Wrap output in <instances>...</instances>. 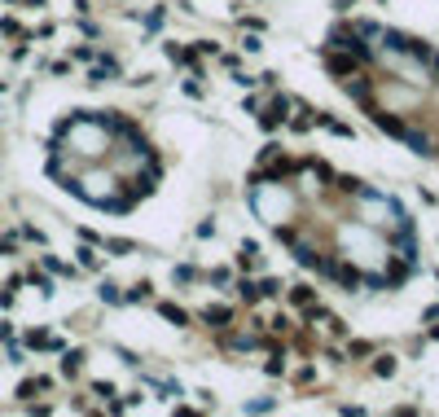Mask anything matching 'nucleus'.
<instances>
[{
	"label": "nucleus",
	"mask_w": 439,
	"mask_h": 417,
	"mask_svg": "<svg viewBox=\"0 0 439 417\" xmlns=\"http://www.w3.org/2000/svg\"><path fill=\"white\" fill-rule=\"evenodd\" d=\"M237 299H242L246 307H255L259 299H264V294H259V281H251V277H242V281H237Z\"/></svg>",
	"instance_id": "obj_17"
},
{
	"label": "nucleus",
	"mask_w": 439,
	"mask_h": 417,
	"mask_svg": "<svg viewBox=\"0 0 439 417\" xmlns=\"http://www.w3.org/2000/svg\"><path fill=\"white\" fill-rule=\"evenodd\" d=\"M334 181H338V194H351V198H365V194H369V185H365L360 176H334Z\"/></svg>",
	"instance_id": "obj_16"
},
{
	"label": "nucleus",
	"mask_w": 439,
	"mask_h": 417,
	"mask_svg": "<svg viewBox=\"0 0 439 417\" xmlns=\"http://www.w3.org/2000/svg\"><path fill=\"white\" fill-rule=\"evenodd\" d=\"M44 391H53V378H22V383H18V400L44 396Z\"/></svg>",
	"instance_id": "obj_14"
},
{
	"label": "nucleus",
	"mask_w": 439,
	"mask_h": 417,
	"mask_svg": "<svg viewBox=\"0 0 439 417\" xmlns=\"http://www.w3.org/2000/svg\"><path fill=\"white\" fill-rule=\"evenodd\" d=\"M92 396H101V400H110V396H114V387H110V383H92Z\"/></svg>",
	"instance_id": "obj_37"
},
{
	"label": "nucleus",
	"mask_w": 439,
	"mask_h": 417,
	"mask_svg": "<svg viewBox=\"0 0 439 417\" xmlns=\"http://www.w3.org/2000/svg\"><path fill=\"white\" fill-rule=\"evenodd\" d=\"M145 27H150V31H159V27H163V9H154V14L145 18Z\"/></svg>",
	"instance_id": "obj_39"
},
{
	"label": "nucleus",
	"mask_w": 439,
	"mask_h": 417,
	"mask_svg": "<svg viewBox=\"0 0 439 417\" xmlns=\"http://www.w3.org/2000/svg\"><path fill=\"white\" fill-rule=\"evenodd\" d=\"M97 299H101V303H123V290H119L114 281H101V285H97Z\"/></svg>",
	"instance_id": "obj_23"
},
{
	"label": "nucleus",
	"mask_w": 439,
	"mask_h": 417,
	"mask_svg": "<svg viewBox=\"0 0 439 417\" xmlns=\"http://www.w3.org/2000/svg\"><path fill=\"white\" fill-rule=\"evenodd\" d=\"M172 281H181V285L198 281V268H194V264H176V268H172Z\"/></svg>",
	"instance_id": "obj_26"
},
{
	"label": "nucleus",
	"mask_w": 439,
	"mask_h": 417,
	"mask_svg": "<svg viewBox=\"0 0 439 417\" xmlns=\"http://www.w3.org/2000/svg\"><path fill=\"white\" fill-rule=\"evenodd\" d=\"M431 338H435V343H439V325H435V329H431Z\"/></svg>",
	"instance_id": "obj_46"
},
{
	"label": "nucleus",
	"mask_w": 439,
	"mask_h": 417,
	"mask_svg": "<svg viewBox=\"0 0 439 417\" xmlns=\"http://www.w3.org/2000/svg\"><path fill=\"white\" fill-rule=\"evenodd\" d=\"M356 5V0H334V9H351Z\"/></svg>",
	"instance_id": "obj_45"
},
{
	"label": "nucleus",
	"mask_w": 439,
	"mask_h": 417,
	"mask_svg": "<svg viewBox=\"0 0 439 417\" xmlns=\"http://www.w3.org/2000/svg\"><path fill=\"white\" fill-rule=\"evenodd\" d=\"M347 356H374V343H365V338H351Z\"/></svg>",
	"instance_id": "obj_32"
},
{
	"label": "nucleus",
	"mask_w": 439,
	"mask_h": 417,
	"mask_svg": "<svg viewBox=\"0 0 439 417\" xmlns=\"http://www.w3.org/2000/svg\"><path fill=\"white\" fill-rule=\"evenodd\" d=\"M18 237H22V242H35V246H44V233H40V229H31V224H22V229H18Z\"/></svg>",
	"instance_id": "obj_31"
},
{
	"label": "nucleus",
	"mask_w": 439,
	"mask_h": 417,
	"mask_svg": "<svg viewBox=\"0 0 439 417\" xmlns=\"http://www.w3.org/2000/svg\"><path fill=\"white\" fill-rule=\"evenodd\" d=\"M325 49H347V53H356V57H360V62H369V44H365V35L360 31H356V27H334V31H329V44H325Z\"/></svg>",
	"instance_id": "obj_1"
},
{
	"label": "nucleus",
	"mask_w": 439,
	"mask_h": 417,
	"mask_svg": "<svg viewBox=\"0 0 439 417\" xmlns=\"http://www.w3.org/2000/svg\"><path fill=\"white\" fill-rule=\"evenodd\" d=\"M290 110H294V114H286V123L294 128V132H312V128H316V123H312V105H303V101H294V105H290Z\"/></svg>",
	"instance_id": "obj_10"
},
{
	"label": "nucleus",
	"mask_w": 439,
	"mask_h": 417,
	"mask_svg": "<svg viewBox=\"0 0 439 417\" xmlns=\"http://www.w3.org/2000/svg\"><path fill=\"white\" fill-rule=\"evenodd\" d=\"M259 49H264V44H259V35H246V40H242V53H259Z\"/></svg>",
	"instance_id": "obj_36"
},
{
	"label": "nucleus",
	"mask_w": 439,
	"mask_h": 417,
	"mask_svg": "<svg viewBox=\"0 0 439 417\" xmlns=\"http://www.w3.org/2000/svg\"><path fill=\"white\" fill-rule=\"evenodd\" d=\"M159 316L167 321V325H176V329H185L189 321H194V316H189V312H185L181 303H159Z\"/></svg>",
	"instance_id": "obj_15"
},
{
	"label": "nucleus",
	"mask_w": 439,
	"mask_h": 417,
	"mask_svg": "<svg viewBox=\"0 0 439 417\" xmlns=\"http://www.w3.org/2000/svg\"><path fill=\"white\" fill-rule=\"evenodd\" d=\"M329 277H334L338 285H343V290H360V272H356V268H347V264H338V259H334V268H329Z\"/></svg>",
	"instance_id": "obj_12"
},
{
	"label": "nucleus",
	"mask_w": 439,
	"mask_h": 417,
	"mask_svg": "<svg viewBox=\"0 0 439 417\" xmlns=\"http://www.w3.org/2000/svg\"><path fill=\"white\" fill-rule=\"evenodd\" d=\"M211 281H216V285H229L233 272H229V268H211Z\"/></svg>",
	"instance_id": "obj_35"
},
{
	"label": "nucleus",
	"mask_w": 439,
	"mask_h": 417,
	"mask_svg": "<svg viewBox=\"0 0 439 417\" xmlns=\"http://www.w3.org/2000/svg\"><path fill=\"white\" fill-rule=\"evenodd\" d=\"M365 62L356 53H347V49H325V70L329 75H338V79H347V75H356Z\"/></svg>",
	"instance_id": "obj_3"
},
{
	"label": "nucleus",
	"mask_w": 439,
	"mask_h": 417,
	"mask_svg": "<svg viewBox=\"0 0 439 417\" xmlns=\"http://www.w3.org/2000/svg\"><path fill=\"white\" fill-rule=\"evenodd\" d=\"M426 66H431L435 75H439V49H431V62H426Z\"/></svg>",
	"instance_id": "obj_44"
},
{
	"label": "nucleus",
	"mask_w": 439,
	"mask_h": 417,
	"mask_svg": "<svg viewBox=\"0 0 439 417\" xmlns=\"http://www.w3.org/2000/svg\"><path fill=\"white\" fill-rule=\"evenodd\" d=\"M14 250H18L14 237H0V255H14Z\"/></svg>",
	"instance_id": "obj_41"
},
{
	"label": "nucleus",
	"mask_w": 439,
	"mask_h": 417,
	"mask_svg": "<svg viewBox=\"0 0 439 417\" xmlns=\"http://www.w3.org/2000/svg\"><path fill=\"white\" fill-rule=\"evenodd\" d=\"M290 105H294V97H286V92H277V97L268 101V110H259V128H264V132H277V128L286 123Z\"/></svg>",
	"instance_id": "obj_2"
},
{
	"label": "nucleus",
	"mask_w": 439,
	"mask_h": 417,
	"mask_svg": "<svg viewBox=\"0 0 439 417\" xmlns=\"http://www.w3.org/2000/svg\"><path fill=\"white\" fill-rule=\"evenodd\" d=\"M40 264L49 268V272H57V277H75V268H70V264H62V259H53V255H44Z\"/></svg>",
	"instance_id": "obj_27"
},
{
	"label": "nucleus",
	"mask_w": 439,
	"mask_h": 417,
	"mask_svg": "<svg viewBox=\"0 0 439 417\" xmlns=\"http://www.w3.org/2000/svg\"><path fill=\"white\" fill-rule=\"evenodd\" d=\"M343 92H347L351 101H360L365 110H374V83H369V75H360V70L347 75V79H343Z\"/></svg>",
	"instance_id": "obj_4"
},
{
	"label": "nucleus",
	"mask_w": 439,
	"mask_h": 417,
	"mask_svg": "<svg viewBox=\"0 0 439 417\" xmlns=\"http://www.w3.org/2000/svg\"><path fill=\"white\" fill-rule=\"evenodd\" d=\"M101 250H114V255H132L136 242H127V237H101Z\"/></svg>",
	"instance_id": "obj_21"
},
{
	"label": "nucleus",
	"mask_w": 439,
	"mask_h": 417,
	"mask_svg": "<svg viewBox=\"0 0 439 417\" xmlns=\"http://www.w3.org/2000/svg\"><path fill=\"white\" fill-rule=\"evenodd\" d=\"M22 343H27V347H35V352H66V343L53 338L49 329H27V338H22Z\"/></svg>",
	"instance_id": "obj_7"
},
{
	"label": "nucleus",
	"mask_w": 439,
	"mask_h": 417,
	"mask_svg": "<svg viewBox=\"0 0 439 417\" xmlns=\"http://www.w3.org/2000/svg\"><path fill=\"white\" fill-rule=\"evenodd\" d=\"M264 374H268V378H281V374H286V347H272V356L264 360Z\"/></svg>",
	"instance_id": "obj_20"
},
{
	"label": "nucleus",
	"mask_w": 439,
	"mask_h": 417,
	"mask_svg": "<svg viewBox=\"0 0 439 417\" xmlns=\"http://www.w3.org/2000/svg\"><path fill=\"white\" fill-rule=\"evenodd\" d=\"M79 369H84V352H62V378H79Z\"/></svg>",
	"instance_id": "obj_19"
},
{
	"label": "nucleus",
	"mask_w": 439,
	"mask_h": 417,
	"mask_svg": "<svg viewBox=\"0 0 439 417\" xmlns=\"http://www.w3.org/2000/svg\"><path fill=\"white\" fill-rule=\"evenodd\" d=\"M396 369H400L396 356H378V360H374V374H378V378H396Z\"/></svg>",
	"instance_id": "obj_25"
},
{
	"label": "nucleus",
	"mask_w": 439,
	"mask_h": 417,
	"mask_svg": "<svg viewBox=\"0 0 439 417\" xmlns=\"http://www.w3.org/2000/svg\"><path fill=\"white\" fill-rule=\"evenodd\" d=\"M294 383H299V387H307V383H316V369H312V365H303L299 374H294Z\"/></svg>",
	"instance_id": "obj_34"
},
{
	"label": "nucleus",
	"mask_w": 439,
	"mask_h": 417,
	"mask_svg": "<svg viewBox=\"0 0 439 417\" xmlns=\"http://www.w3.org/2000/svg\"><path fill=\"white\" fill-rule=\"evenodd\" d=\"M422 316H426V321H439V303H431V307H426Z\"/></svg>",
	"instance_id": "obj_43"
},
{
	"label": "nucleus",
	"mask_w": 439,
	"mask_h": 417,
	"mask_svg": "<svg viewBox=\"0 0 439 417\" xmlns=\"http://www.w3.org/2000/svg\"><path fill=\"white\" fill-rule=\"evenodd\" d=\"M75 255H79V268H92V272H97L101 268V255H97V246H84V250H75Z\"/></svg>",
	"instance_id": "obj_22"
},
{
	"label": "nucleus",
	"mask_w": 439,
	"mask_h": 417,
	"mask_svg": "<svg viewBox=\"0 0 439 417\" xmlns=\"http://www.w3.org/2000/svg\"><path fill=\"white\" fill-rule=\"evenodd\" d=\"M167 62H172V66H189L194 75H203V70H198V49H185V44H167Z\"/></svg>",
	"instance_id": "obj_8"
},
{
	"label": "nucleus",
	"mask_w": 439,
	"mask_h": 417,
	"mask_svg": "<svg viewBox=\"0 0 439 417\" xmlns=\"http://www.w3.org/2000/svg\"><path fill=\"white\" fill-rule=\"evenodd\" d=\"M312 299H316L312 285H290V303H294V307H303V303H312Z\"/></svg>",
	"instance_id": "obj_24"
},
{
	"label": "nucleus",
	"mask_w": 439,
	"mask_h": 417,
	"mask_svg": "<svg viewBox=\"0 0 439 417\" xmlns=\"http://www.w3.org/2000/svg\"><path fill=\"white\" fill-rule=\"evenodd\" d=\"M294 237H299V233H294V229H277V242H286V246H294Z\"/></svg>",
	"instance_id": "obj_42"
},
{
	"label": "nucleus",
	"mask_w": 439,
	"mask_h": 417,
	"mask_svg": "<svg viewBox=\"0 0 439 417\" xmlns=\"http://www.w3.org/2000/svg\"><path fill=\"white\" fill-rule=\"evenodd\" d=\"M185 92H189V97H203V83H198V75L185 79Z\"/></svg>",
	"instance_id": "obj_38"
},
{
	"label": "nucleus",
	"mask_w": 439,
	"mask_h": 417,
	"mask_svg": "<svg viewBox=\"0 0 439 417\" xmlns=\"http://www.w3.org/2000/svg\"><path fill=\"white\" fill-rule=\"evenodd\" d=\"M312 123H316V128H325V132H334V136H343V141H351V136H356L351 128H347V123H338V119L329 114V110H312Z\"/></svg>",
	"instance_id": "obj_9"
},
{
	"label": "nucleus",
	"mask_w": 439,
	"mask_h": 417,
	"mask_svg": "<svg viewBox=\"0 0 439 417\" xmlns=\"http://www.w3.org/2000/svg\"><path fill=\"white\" fill-rule=\"evenodd\" d=\"M70 57H75V62H97V49H88V44H75V49H70Z\"/></svg>",
	"instance_id": "obj_30"
},
{
	"label": "nucleus",
	"mask_w": 439,
	"mask_h": 417,
	"mask_svg": "<svg viewBox=\"0 0 439 417\" xmlns=\"http://www.w3.org/2000/svg\"><path fill=\"white\" fill-rule=\"evenodd\" d=\"M154 299V285L150 281H136V285H127L123 290V303H150Z\"/></svg>",
	"instance_id": "obj_18"
},
{
	"label": "nucleus",
	"mask_w": 439,
	"mask_h": 417,
	"mask_svg": "<svg viewBox=\"0 0 439 417\" xmlns=\"http://www.w3.org/2000/svg\"><path fill=\"white\" fill-rule=\"evenodd\" d=\"M154 387H159L167 400H181V396H185V391H181V383H154Z\"/></svg>",
	"instance_id": "obj_33"
},
{
	"label": "nucleus",
	"mask_w": 439,
	"mask_h": 417,
	"mask_svg": "<svg viewBox=\"0 0 439 417\" xmlns=\"http://www.w3.org/2000/svg\"><path fill=\"white\" fill-rule=\"evenodd\" d=\"M259 294H264V299H277V294H281V281H277V277H264V281H259Z\"/></svg>",
	"instance_id": "obj_29"
},
{
	"label": "nucleus",
	"mask_w": 439,
	"mask_h": 417,
	"mask_svg": "<svg viewBox=\"0 0 439 417\" xmlns=\"http://www.w3.org/2000/svg\"><path fill=\"white\" fill-rule=\"evenodd\" d=\"M369 119H374V128H378V132H387V136H405V119H400V114H391V110H378V105H374V110H369Z\"/></svg>",
	"instance_id": "obj_5"
},
{
	"label": "nucleus",
	"mask_w": 439,
	"mask_h": 417,
	"mask_svg": "<svg viewBox=\"0 0 439 417\" xmlns=\"http://www.w3.org/2000/svg\"><path fill=\"white\" fill-rule=\"evenodd\" d=\"M198 321L211 325V329H229V325H233V307H229V303H207Z\"/></svg>",
	"instance_id": "obj_6"
},
{
	"label": "nucleus",
	"mask_w": 439,
	"mask_h": 417,
	"mask_svg": "<svg viewBox=\"0 0 439 417\" xmlns=\"http://www.w3.org/2000/svg\"><path fill=\"white\" fill-rule=\"evenodd\" d=\"M400 141H409V150L422 154V159H431V154H435V141L426 136V132H413V128H405V136H400Z\"/></svg>",
	"instance_id": "obj_13"
},
{
	"label": "nucleus",
	"mask_w": 439,
	"mask_h": 417,
	"mask_svg": "<svg viewBox=\"0 0 439 417\" xmlns=\"http://www.w3.org/2000/svg\"><path fill=\"white\" fill-rule=\"evenodd\" d=\"M105 79H119V62L110 53H97V70L88 75V83H105Z\"/></svg>",
	"instance_id": "obj_11"
},
{
	"label": "nucleus",
	"mask_w": 439,
	"mask_h": 417,
	"mask_svg": "<svg viewBox=\"0 0 439 417\" xmlns=\"http://www.w3.org/2000/svg\"><path fill=\"white\" fill-rule=\"evenodd\" d=\"M0 31H5V35H22V27H18L14 18H5V22H0Z\"/></svg>",
	"instance_id": "obj_40"
},
{
	"label": "nucleus",
	"mask_w": 439,
	"mask_h": 417,
	"mask_svg": "<svg viewBox=\"0 0 439 417\" xmlns=\"http://www.w3.org/2000/svg\"><path fill=\"white\" fill-rule=\"evenodd\" d=\"M27 281H31V285H35V290H40V294H53V281L44 277V272H35V268H31V272H27Z\"/></svg>",
	"instance_id": "obj_28"
}]
</instances>
